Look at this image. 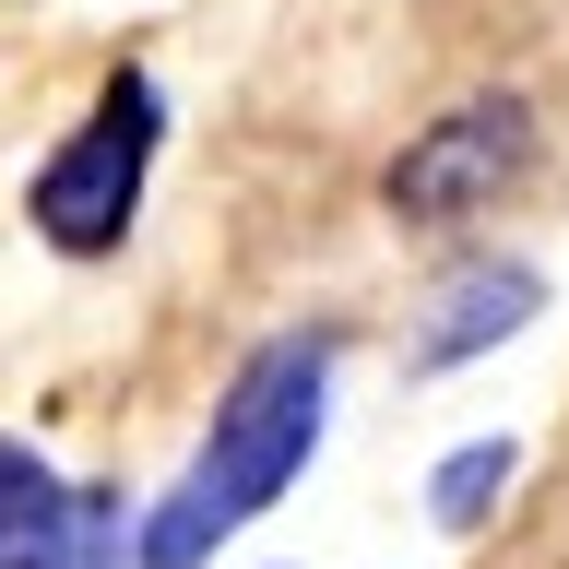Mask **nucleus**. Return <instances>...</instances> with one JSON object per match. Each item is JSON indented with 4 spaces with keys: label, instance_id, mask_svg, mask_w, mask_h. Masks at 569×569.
<instances>
[{
    "label": "nucleus",
    "instance_id": "3",
    "mask_svg": "<svg viewBox=\"0 0 569 569\" xmlns=\"http://www.w3.org/2000/svg\"><path fill=\"white\" fill-rule=\"evenodd\" d=\"M533 154H546L533 96H510V83L451 96V107H439V119L380 167V213H391V226H475L487 202H510V190L533 178Z\"/></svg>",
    "mask_w": 569,
    "mask_h": 569
},
{
    "label": "nucleus",
    "instance_id": "8",
    "mask_svg": "<svg viewBox=\"0 0 569 569\" xmlns=\"http://www.w3.org/2000/svg\"><path fill=\"white\" fill-rule=\"evenodd\" d=\"M273 569H297V558H273Z\"/></svg>",
    "mask_w": 569,
    "mask_h": 569
},
{
    "label": "nucleus",
    "instance_id": "6",
    "mask_svg": "<svg viewBox=\"0 0 569 569\" xmlns=\"http://www.w3.org/2000/svg\"><path fill=\"white\" fill-rule=\"evenodd\" d=\"M60 510H71V475H48L36 439H0V569H24Z\"/></svg>",
    "mask_w": 569,
    "mask_h": 569
},
{
    "label": "nucleus",
    "instance_id": "4",
    "mask_svg": "<svg viewBox=\"0 0 569 569\" xmlns=\"http://www.w3.org/2000/svg\"><path fill=\"white\" fill-rule=\"evenodd\" d=\"M533 309H546V273H533V261H462V273H439L427 309H416V332H403V380L416 391L462 380L475 356H498L510 332H533Z\"/></svg>",
    "mask_w": 569,
    "mask_h": 569
},
{
    "label": "nucleus",
    "instance_id": "2",
    "mask_svg": "<svg viewBox=\"0 0 569 569\" xmlns=\"http://www.w3.org/2000/svg\"><path fill=\"white\" fill-rule=\"evenodd\" d=\"M154 154H167V83H154V71H107L96 107H83L24 178L36 238L60 249V261H107V249L131 238L142 190H154Z\"/></svg>",
    "mask_w": 569,
    "mask_h": 569
},
{
    "label": "nucleus",
    "instance_id": "5",
    "mask_svg": "<svg viewBox=\"0 0 569 569\" xmlns=\"http://www.w3.org/2000/svg\"><path fill=\"white\" fill-rule=\"evenodd\" d=\"M510 475H522V439H451L439 451V475H427V522L451 533V546H475V533L498 522V498H510Z\"/></svg>",
    "mask_w": 569,
    "mask_h": 569
},
{
    "label": "nucleus",
    "instance_id": "1",
    "mask_svg": "<svg viewBox=\"0 0 569 569\" xmlns=\"http://www.w3.org/2000/svg\"><path fill=\"white\" fill-rule=\"evenodd\" d=\"M320 427H332V332L249 345L238 380L213 391L178 487L131 522V569H213L261 510H284V487L320 462Z\"/></svg>",
    "mask_w": 569,
    "mask_h": 569
},
{
    "label": "nucleus",
    "instance_id": "7",
    "mask_svg": "<svg viewBox=\"0 0 569 569\" xmlns=\"http://www.w3.org/2000/svg\"><path fill=\"white\" fill-rule=\"evenodd\" d=\"M131 522L142 510L119 487H71V510L48 522V546H36L24 569H131Z\"/></svg>",
    "mask_w": 569,
    "mask_h": 569
}]
</instances>
